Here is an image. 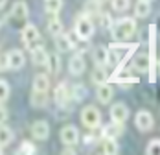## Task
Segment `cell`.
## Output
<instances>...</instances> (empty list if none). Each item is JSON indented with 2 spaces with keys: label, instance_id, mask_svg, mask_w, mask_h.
<instances>
[{
  "label": "cell",
  "instance_id": "obj_1",
  "mask_svg": "<svg viewBox=\"0 0 160 155\" xmlns=\"http://www.w3.org/2000/svg\"><path fill=\"white\" fill-rule=\"evenodd\" d=\"M111 31H112V37L114 39L125 41V39L134 35V31H136V20L132 17H123V19H120V20H116L112 24Z\"/></svg>",
  "mask_w": 160,
  "mask_h": 155
},
{
  "label": "cell",
  "instance_id": "obj_2",
  "mask_svg": "<svg viewBox=\"0 0 160 155\" xmlns=\"http://www.w3.org/2000/svg\"><path fill=\"white\" fill-rule=\"evenodd\" d=\"M94 22H92V19L90 15H81L78 20H76V26H74V31H76V35L79 37L81 41H88L92 35H94Z\"/></svg>",
  "mask_w": 160,
  "mask_h": 155
},
{
  "label": "cell",
  "instance_id": "obj_3",
  "mask_svg": "<svg viewBox=\"0 0 160 155\" xmlns=\"http://www.w3.org/2000/svg\"><path fill=\"white\" fill-rule=\"evenodd\" d=\"M81 122L87 126L88 129H96L101 124V113L99 109H96L94 105H87L81 111Z\"/></svg>",
  "mask_w": 160,
  "mask_h": 155
},
{
  "label": "cell",
  "instance_id": "obj_4",
  "mask_svg": "<svg viewBox=\"0 0 160 155\" xmlns=\"http://www.w3.org/2000/svg\"><path fill=\"white\" fill-rule=\"evenodd\" d=\"M22 43H24V46L28 48V50L39 46V45H42V41H41V33H39V30H37V26H33V24H26V26L22 28Z\"/></svg>",
  "mask_w": 160,
  "mask_h": 155
},
{
  "label": "cell",
  "instance_id": "obj_5",
  "mask_svg": "<svg viewBox=\"0 0 160 155\" xmlns=\"http://www.w3.org/2000/svg\"><path fill=\"white\" fill-rule=\"evenodd\" d=\"M134 124L142 133H147V131H151L155 127V118H153V115L149 111H138L136 116H134Z\"/></svg>",
  "mask_w": 160,
  "mask_h": 155
},
{
  "label": "cell",
  "instance_id": "obj_6",
  "mask_svg": "<svg viewBox=\"0 0 160 155\" xmlns=\"http://www.w3.org/2000/svg\"><path fill=\"white\" fill-rule=\"evenodd\" d=\"M24 54L22 50H9L6 54V67L11 68V70H20L24 67Z\"/></svg>",
  "mask_w": 160,
  "mask_h": 155
},
{
  "label": "cell",
  "instance_id": "obj_7",
  "mask_svg": "<svg viewBox=\"0 0 160 155\" xmlns=\"http://www.w3.org/2000/svg\"><path fill=\"white\" fill-rule=\"evenodd\" d=\"M61 140L64 146H76L79 142V129L76 126H64L61 129Z\"/></svg>",
  "mask_w": 160,
  "mask_h": 155
},
{
  "label": "cell",
  "instance_id": "obj_8",
  "mask_svg": "<svg viewBox=\"0 0 160 155\" xmlns=\"http://www.w3.org/2000/svg\"><path fill=\"white\" fill-rule=\"evenodd\" d=\"M30 15V9H28V6H26V2H22V0H18L13 4V8H11V13H9V19L11 20H15V22H20V20H26Z\"/></svg>",
  "mask_w": 160,
  "mask_h": 155
},
{
  "label": "cell",
  "instance_id": "obj_9",
  "mask_svg": "<svg viewBox=\"0 0 160 155\" xmlns=\"http://www.w3.org/2000/svg\"><path fill=\"white\" fill-rule=\"evenodd\" d=\"M129 118V107L125 104H114L111 107V120L112 122H118V124H123Z\"/></svg>",
  "mask_w": 160,
  "mask_h": 155
},
{
  "label": "cell",
  "instance_id": "obj_10",
  "mask_svg": "<svg viewBox=\"0 0 160 155\" xmlns=\"http://www.w3.org/2000/svg\"><path fill=\"white\" fill-rule=\"evenodd\" d=\"M32 135L37 140H46L50 137V126L46 120H37L32 126Z\"/></svg>",
  "mask_w": 160,
  "mask_h": 155
},
{
  "label": "cell",
  "instance_id": "obj_11",
  "mask_svg": "<svg viewBox=\"0 0 160 155\" xmlns=\"http://www.w3.org/2000/svg\"><path fill=\"white\" fill-rule=\"evenodd\" d=\"M70 89H68V85L66 83H59L57 87H55V91H53V100H55V104L57 105H66L68 102H70Z\"/></svg>",
  "mask_w": 160,
  "mask_h": 155
},
{
  "label": "cell",
  "instance_id": "obj_12",
  "mask_svg": "<svg viewBox=\"0 0 160 155\" xmlns=\"http://www.w3.org/2000/svg\"><path fill=\"white\" fill-rule=\"evenodd\" d=\"M68 70H70L72 76H81V74L85 72V59H83L81 54H76V56L70 57V61H68Z\"/></svg>",
  "mask_w": 160,
  "mask_h": 155
},
{
  "label": "cell",
  "instance_id": "obj_13",
  "mask_svg": "<svg viewBox=\"0 0 160 155\" xmlns=\"http://www.w3.org/2000/svg\"><path fill=\"white\" fill-rule=\"evenodd\" d=\"M96 96L99 100V104H111L112 96H114V89L105 81V83H99L98 85V91H96Z\"/></svg>",
  "mask_w": 160,
  "mask_h": 155
},
{
  "label": "cell",
  "instance_id": "obj_14",
  "mask_svg": "<svg viewBox=\"0 0 160 155\" xmlns=\"http://www.w3.org/2000/svg\"><path fill=\"white\" fill-rule=\"evenodd\" d=\"M94 63L98 67H107L111 63V50L105 46H98L94 50Z\"/></svg>",
  "mask_w": 160,
  "mask_h": 155
},
{
  "label": "cell",
  "instance_id": "obj_15",
  "mask_svg": "<svg viewBox=\"0 0 160 155\" xmlns=\"http://www.w3.org/2000/svg\"><path fill=\"white\" fill-rule=\"evenodd\" d=\"M122 131H123V124L112 122V124H107L101 129V137L103 139H116V137L122 135Z\"/></svg>",
  "mask_w": 160,
  "mask_h": 155
},
{
  "label": "cell",
  "instance_id": "obj_16",
  "mask_svg": "<svg viewBox=\"0 0 160 155\" xmlns=\"http://www.w3.org/2000/svg\"><path fill=\"white\" fill-rule=\"evenodd\" d=\"M30 52H32V61H33V65H37V67H41V65H46L48 52L44 50V46H42V45H39V46L32 48Z\"/></svg>",
  "mask_w": 160,
  "mask_h": 155
},
{
  "label": "cell",
  "instance_id": "obj_17",
  "mask_svg": "<svg viewBox=\"0 0 160 155\" xmlns=\"http://www.w3.org/2000/svg\"><path fill=\"white\" fill-rule=\"evenodd\" d=\"M53 39H55V46H57L59 52H70V50H74V45H72L68 33H59Z\"/></svg>",
  "mask_w": 160,
  "mask_h": 155
},
{
  "label": "cell",
  "instance_id": "obj_18",
  "mask_svg": "<svg viewBox=\"0 0 160 155\" xmlns=\"http://www.w3.org/2000/svg\"><path fill=\"white\" fill-rule=\"evenodd\" d=\"M149 13H151V2H147V0H138V2L134 4V17L145 19V17H149Z\"/></svg>",
  "mask_w": 160,
  "mask_h": 155
},
{
  "label": "cell",
  "instance_id": "obj_19",
  "mask_svg": "<svg viewBox=\"0 0 160 155\" xmlns=\"http://www.w3.org/2000/svg\"><path fill=\"white\" fill-rule=\"evenodd\" d=\"M44 67L48 68L50 74H57L61 70V57L57 54H48V59H46V65Z\"/></svg>",
  "mask_w": 160,
  "mask_h": 155
},
{
  "label": "cell",
  "instance_id": "obj_20",
  "mask_svg": "<svg viewBox=\"0 0 160 155\" xmlns=\"http://www.w3.org/2000/svg\"><path fill=\"white\" fill-rule=\"evenodd\" d=\"M101 152L107 155H114L120 152V146H118V142H116V139H103L101 140Z\"/></svg>",
  "mask_w": 160,
  "mask_h": 155
},
{
  "label": "cell",
  "instance_id": "obj_21",
  "mask_svg": "<svg viewBox=\"0 0 160 155\" xmlns=\"http://www.w3.org/2000/svg\"><path fill=\"white\" fill-rule=\"evenodd\" d=\"M32 105H33V107H39V109L46 107V105H48V94L42 93V91H33V94H32Z\"/></svg>",
  "mask_w": 160,
  "mask_h": 155
},
{
  "label": "cell",
  "instance_id": "obj_22",
  "mask_svg": "<svg viewBox=\"0 0 160 155\" xmlns=\"http://www.w3.org/2000/svg\"><path fill=\"white\" fill-rule=\"evenodd\" d=\"M50 87V79L46 74H37V76L33 78V91H42V93H46Z\"/></svg>",
  "mask_w": 160,
  "mask_h": 155
},
{
  "label": "cell",
  "instance_id": "obj_23",
  "mask_svg": "<svg viewBox=\"0 0 160 155\" xmlns=\"http://www.w3.org/2000/svg\"><path fill=\"white\" fill-rule=\"evenodd\" d=\"M13 140V131L8 126L0 124V148H6L8 144H11Z\"/></svg>",
  "mask_w": 160,
  "mask_h": 155
},
{
  "label": "cell",
  "instance_id": "obj_24",
  "mask_svg": "<svg viewBox=\"0 0 160 155\" xmlns=\"http://www.w3.org/2000/svg\"><path fill=\"white\" fill-rule=\"evenodd\" d=\"M134 68L138 70V72H147L149 70V67H151V59H149V56H136V59H134Z\"/></svg>",
  "mask_w": 160,
  "mask_h": 155
},
{
  "label": "cell",
  "instance_id": "obj_25",
  "mask_svg": "<svg viewBox=\"0 0 160 155\" xmlns=\"http://www.w3.org/2000/svg\"><path fill=\"white\" fill-rule=\"evenodd\" d=\"M70 96H72V100H76V102H81V100H85L87 98V87L85 85H74L72 89H70Z\"/></svg>",
  "mask_w": 160,
  "mask_h": 155
},
{
  "label": "cell",
  "instance_id": "obj_26",
  "mask_svg": "<svg viewBox=\"0 0 160 155\" xmlns=\"http://www.w3.org/2000/svg\"><path fill=\"white\" fill-rule=\"evenodd\" d=\"M107 79H109V76H107L105 67H96L94 72H92V81H94L96 85H99V83H105Z\"/></svg>",
  "mask_w": 160,
  "mask_h": 155
},
{
  "label": "cell",
  "instance_id": "obj_27",
  "mask_svg": "<svg viewBox=\"0 0 160 155\" xmlns=\"http://www.w3.org/2000/svg\"><path fill=\"white\" fill-rule=\"evenodd\" d=\"M48 31H50V35H59V33H63V22L57 19V17H53L52 20L48 22Z\"/></svg>",
  "mask_w": 160,
  "mask_h": 155
},
{
  "label": "cell",
  "instance_id": "obj_28",
  "mask_svg": "<svg viewBox=\"0 0 160 155\" xmlns=\"http://www.w3.org/2000/svg\"><path fill=\"white\" fill-rule=\"evenodd\" d=\"M44 6H46V11H48V13L57 15V13L61 11V8H63V0H46Z\"/></svg>",
  "mask_w": 160,
  "mask_h": 155
},
{
  "label": "cell",
  "instance_id": "obj_29",
  "mask_svg": "<svg viewBox=\"0 0 160 155\" xmlns=\"http://www.w3.org/2000/svg\"><path fill=\"white\" fill-rule=\"evenodd\" d=\"M111 6L114 11H120V13H123V11H127L129 6H131V2L129 0H111Z\"/></svg>",
  "mask_w": 160,
  "mask_h": 155
},
{
  "label": "cell",
  "instance_id": "obj_30",
  "mask_svg": "<svg viewBox=\"0 0 160 155\" xmlns=\"http://www.w3.org/2000/svg\"><path fill=\"white\" fill-rule=\"evenodd\" d=\"M145 152L149 155H160V139H153L149 144H147V148H145Z\"/></svg>",
  "mask_w": 160,
  "mask_h": 155
},
{
  "label": "cell",
  "instance_id": "obj_31",
  "mask_svg": "<svg viewBox=\"0 0 160 155\" xmlns=\"http://www.w3.org/2000/svg\"><path fill=\"white\" fill-rule=\"evenodd\" d=\"M9 93H11L9 85H8L6 81H2V79H0V102H6V100L9 98Z\"/></svg>",
  "mask_w": 160,
  "mask_h": 155
},
{
  "label": "cell",
  "instance_id": "obj_32",
  "mask_svg": "<svg viewBox=\"0 0 160 155\" xmlns=\"http://www.w3.org/2000/svg\"><path fill=\"white\" fill-rule=\"evenodd\" d=\"M17 153H37V150H35V146L30 144V142H22V146L18 148Z\"/></svg>",
  "mask_w": 160,
  "mask_h": 155
},
{
  "label": "cell",
  "instance_id": "obj_33",
  "mask_svg": "<svg viewBox=\"0 0 160 155\" xmlns=\"http://www.w3.org/2000/svg\"><path fill=\"white\" fill-rule=\"evenodd\" d=\"M99 17H101V26L107 28V30H111L112 24H114L112 19H111V15H109V13H99Z\"/></svg>",
  "mask_w": 160,
  "mask_h": 155
},
{
  "label": "cell",
  "instance_id": "obj_34",
  "mask_svg": "<svg viewBox=\"0 0 160 155\" xmlns=\"http://www.w3.org/2000/svg\"><path fill=\"white\" fill-rule=\"evenodd\" d=\"M8 116H9V115H8V109L4 107V105H0V124H4V122L8 120Z\"/></svg>",
  "mask_w": 160,
  "mask_h": 155
},
{
  "label": "cell",
  "instance_id": "obj_35",
  "mask_svg": "<svg viewBox=\"0 0 160 155\" xmlns=\"http://www.w3.org/2000/svg\"><path fill=\"white\" fill-rule=\"evenodd\" d=\"M63 153H64V155H72V153H76V148H74V146H66V148L63 150Z\"/></svg>",
  "mask_w": 160,
  "mask_h": 155
},
{
  "label": "cell",
  "instance_id": "obj_36",
  "mask_svg": "<svg viewBox=\"0 0 160 155\" xmlns=\"http://www.w3.org/2000/svg\"><path fill=\"white\" fill-rule=\"evenodd\" d=\"M94 140H96L94 135H87V137H85V144H94Z\"/></svg>",
  "mask_w": 160,
  "mask_h": 155
},
{
  "label": "cell",
  "instance_id": "obj_37",
  "mask_svg": "<svg viewBox=\"0 0 160 155\" xmlns=\"http://www.w3.org/2000/svg\"><path fill=\"white\" fill-rule=\"evenodd\" d=\"M6 2H8V0H0V9H2V8L6 6Z\"/></svg>",
  "mask_w": 160,
  "mask_h": 155
},
{
  "label": "cell",
  "instance_id": "obj_38",
  "mask_svg": "<svg viewBox=\"0 0 160 155\" xmlns=\"http://www.w3.org/2000/svg\"><path fill=\"white\" fill-rule=\"evenodd\" d=\"M157 28H158V31H160V17L157 19Z\"/></svg>",
  "mask_w": 160,
  "mask_h": 155
},
{
  "label": "cell",
  "instance_id": "obj_39",
  "mask_svg": "<svg viewBox=\"0 0 160 155\" xmlns=\"http://www.w3.org/2000/svg\"><path fill=\"white\" fill-rule=\"evenodd\" d=\"M158 68H160V61H158Z\"/></svg>",
  "mask_w": 160,
  "mask_h": 155
},
{
  "label": "cell",
  "instance_id": "obj_40",
  "mask_svg": "<svg viewBox=\"0 0 160 155\" xmlns=\"http://www.w3.org/2000/svg\"><path fill=\"white\" fill-rule=\"evenodd\" d=\"M147 2H153V0H147Z\"/></svg>",
  "mask_w": 160,
  "mask_h": 155
},
{
  "label": "cell",
  "instance_id": "obj_41",
  "mask_svg": "<svg viewBox=\"0 0 160 155\" xmlns=\"http://www.w3.org/2000/svg\"><path fill=\"white\" fill-rule=\"evenodd\" d=\"M0 150H2V148H0Z\"/></svg>",
  "mask_w": 160,
  "mask_h": 155
}]
</instances>
